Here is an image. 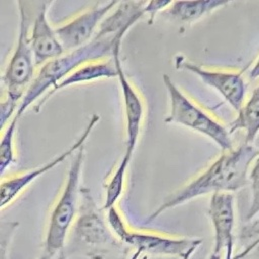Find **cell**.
I'll return each mask as SVG.
<instances>
[{
    "mask_svg": "<svg viewBox=\"0 0 259 259\" xmlns=\"http://www.w3.org/2000/svg\"><path fill=\"white\" fill-rule=\"evenodd\" d=\"M259 156V148L243 143L230 151H224L213 162L189 182L170 193L148 217L151 223L165 211L192 199L218 192L234 193L249 184L250 169Z\"/></svg>",
    "mask_w": 259,
    "mask_h": 259,
    "instance_id": "1",
    "label": "cell"
},
{
    "mask_svg": "<svg viewBox=\"0 0 259 259\" xmlns=\"http://www.w3.org/2000/svg\"><path fill=\"white\" fill-rule=\"evenodd\" d=\"M124 35L104 33L97 29L95 35L85 46L66 52L64 55L41 66L19 103L15 114L20 117L35 100L46 95L53 87L81 65L106 60L108 57L112 58L116 46L121 45Z\"/></svg>",
    "mask_w": 259,
    "mask_h": 259,
    "instance_id": "2",
    "label": "cell"
},
{
    "mask_svg": "<svg viewBox=\"0 0 259 259\" xmlns=\"http://www.w3.org/2000/svg\"><path fill=\"white\" fill-rule=\"evenodd\" d=\"M19 28L16 46L2 76V84L5 88V97L1 102L0 125L3 128L17 111L25 92L34 79L35 61L30 45V13L28 3L18 1Z\"/></svg>",
    "mask_w": 259,
    "mask_h": 259,
    "instance_id": "3",
    "label": "cell"
},
{
    "mask_svg": "<svg viewBox=\"0 0 259 259\" xmlns=\"http://www.w3.org/2000/svg\"><path fill=\"white\" fill-rule=\"evenodd\" d=\"M84 162V147L70 163L62 191L50 212L44 241V254L54 259L65 250L69 233L77 217L80 201V176Z\"/></svg>",
    "mask_w": 259,
    "mask_h": 259,
    "instance_id": "4",
    "label": "cell"
},
{
    "mask_svg": "<svg viewBox=\"0 0 259 259\" xmlns=\"http://www.w3.org/2000/svg\"><path fill=\"white\" fill-rule=\"evenodd\" d=\"M102 210L90 189L81 187L79 208L72 234L77 250L89 259H104L111 250L121 245L109 229Z\"/></svg>",
    "mask_w": 259,
    "mask_h": 259,
    "instance_id": "5",
    "label": "cell"
},
{
    "mask_svg": "<svg viewBox=\"0 0 259 259\" xmlns=\"http://www.w3.org/2000/svg\"><path fill=\"white\" fill-rule=\"evenodd\" d=\"M170 109L165 117L166 123H176L201 134L217 144L222 150L234 148L229 128L209 112L186 95L167 74L163 75Z\"/></svg>",
    "mask_w": 259,
    "mask_h": 259,
    "instance_id": "6",
    "label": "cell"
},
{
    "mask_svg": "<svg viewBox=\"0 0 259 259\" xmlns=\"http://www.w3.org/2000/svg\"><path fill=\"white\" fill-rule=\"evenodd\" d=\"M122 244L145 256L190 259L202 244V239L175 237L163 233L130 228Z\"/></svg>",
    "mask_w": 259,
    "mask_h": 259,
    "instance_id": "7",
    "label": "cell"
},
{
    "mask_svg": "<svg viewBox=\"0 0 259 259\" xmlns=\"http://www.w3.org/2000/svg\"><path fill=\"white\" fill-rule=\"evenodd\" d=\"M174 66L177 70L188 71L197 76L205 85L214 89L236 111L244 104L247 84L242 71L207 69L182 55L174 57Z\"/></svg>",
    "mask_w": 259,
    "mask_h": 259,
    "instance_id": "8",
    "label": "cell"
},
{
    "mask_svg": "<svg viewBox=\"0 0 259 259\" xmlns=\"http://www.w3.org/2000/svg\"><path fill=\"white\" fill-rule=\"evenodd\" d=\"M99 119L100 116L98 114H92L82 135L75 141V143L71 145L66 151L59 154L49 162H46L41 166L28 170L24 173L3 179L0 184V207L3 209L11 204L23 192V190L26 189L39 176H42L47 172L51 171L56 166L67 160L69 157L74 156L82 147H84L92 130L97 124Z\"/></svg>",
    "mask_w": 259,
    "mask_h": 259,
    "instance_id": "9",
    "label": "cell"
},
{
    "mask_svg": "<svg viewBox=\"0 0 259 259\" xmlns=\"http://www.w3.org/2000/svg\"><path fill=\"white\" fill-rule=\"evenodd\" d=\"M118 2L96 3L56 27L57 35L65 51L70 52L88 44L95 35L102 20L114 9Z\"/></svg>",
    "mask_w": 259,
    "mask_h": 259,
    "instance_id": "10",
    "label": "cell"
},
{
    "mask_svg": "<svg viewBox=\"0 0 259 259\" xmlns=\"http://www.w3.org/2000/svg\"><path fill=\"white\" fill-rule=\"evenodd\" d=\"M120 48L121 45L116 46L112 55V60L116 67V78L118 79L124 108L126 132V143L124 153L133 157L142 128L145 107L141 95L139 94V92L137 91V89L135 88V86L124 73L120 61Z\"/></svg>",
    "mask_w": 259,
    "mask_h": 259,
    "instance_id": "11",
    "label": "cell"
},
{
    "mask_svg": "<svg viewBox=\"0 0 259 259\" xmlns=\"http://www.w3.org/2000/svg\"><path fill=\"white\" fill-rule=\"evenodd\" d=\"M207 214L213 230L212 252L224 254L225 250L235 245V196L230 192H218L210 195Z\"/></svg>",
    "mask_w": 259,
    "mask_h": 259,
    "instance_id": "12",
    "label": "cell"
},
{
    "mask_svg": "<svg viewBox=\"0 0 259 259\" xmlns=\"http://www.w3.org/2000/svg\"><path fill=\"white\" fill-rule=\"evenodd\" d=\"M51 2L40 3L30 30V45L36 67H41L66 53L56 29L48 21L47 10Z\"/></svg>",
    "mask_w": 259,
    "mask_h": 259,
    "instance_id": "13",
    "label": "cell"
},
{
    "mask_svg": "<svg viewBox=\"0 0 259 259\" xmlns=\"http://www.w3.org/2000/svg\"><path fill=\"white\" fill-rule=\"evenodd\" d=\"M117 77V71L113 60H102V61H94L81 65L76 68L72 73H70L67 77H65L62 81H60L55 87H53L46 95H44L34 106L36 112H38L41 105L56 92L61 89H65L69 86L91 82L94 80L102 79V78H115Z\"/></svg>",
    "mask_w": 259,
    "mask_h": 259,
    "instance_id": "14",
    "label": "cell"
},
{
    "mask_svg": "<svg viewBox=\"0 0 259 259\" xmlns=\"http://www.w3.org/2000/svg\"><path fill=\"white\" fill-rule=\"evenodd\" d=\"M230 3L231 1L227 0L172 1L162 13L166 18L173 22L191 24Z\"/></svg>",
    "mask_w": 259,
    "mask_h": 259,
    "instance_id": "15",
    "label": "cell"
},
{
    "mask_svg": "<svg viewBox=\"0 0 259 259\" xmlns=\"http://www.w3.org/2000/svg\"><path fill=\"white\" fill-rule=\"evenodd\" d=\"M230 134L244 131L246 144H253L259 134V84L253 89L249 98L237 111V115L229 125Z\"/></svg>",
    "mask_w": 259,
    "mask_h": 259,
    "instance_id": "16",
    "label": "cell"
},
{
    "mask_svg": "<svg viewBox=\"0 0 259 259\" xmlns=\"http://www.w3.org/2000/svg\"><path fill=\"white\" fill-rule=\"evenodd\" d=\"M249 185L251 187V204L246 214V221L250 223L244 227L242 239L249 242V239L259 237V156L254 161L249 173ZM250 242V243H251ZM248 245V244H247Z\"/></svg>",
    "mask_w": 259,
    "mask_h": 259,
    "instance_id": "17",
    "label": "cell"
},
{
    "mask_svg": "<svg viewBox=\"0 0 259 259\" xmlns=\"http://www.w3.org/2000/svg\"><path fill=\"white\" fill-rule=\"evenodd\" d=\"M131 156L125 153L121 157L119 163L111 173L110 177L107 179L105 184L104 191V201L102 205V209L105 211L110 207L116 206L117 201L121 197L124 190V182H125V174L127 167L132 161Z\"/></svg>",
    "mask_w": 259,
    "mask_h": 259,
    "instance_id": "18",
    "label": "cell"
},
{
    "mask_svg": "<svg viewBox=\"0 0 259 259\" xmlns=\"http://www.w3.org/2000/svg\"><path fill=\"white\" fill-rule=\"evenodd\" d=\"M20 117L16 114L7 123L6 128L3 131L0 142V172L3 174L5 170L15 163L14 152V135L17 126L18 119Z\"/></svg>",
    "mask_w": 259,
    "mask_h": 259,
    "instance_id": "19",
    "label": "cell"
},
{
    "mask_svg": "<svg viewBox=\"0 0 259 259\" xmlns=\"http://www.w3.org/2000/svg\"><path fill=\"white\" fill-rule=\"evenodd\" d=\"M171 2L172 1H155V0L147 2L146 6H145V12H146V14L149 15L148 23L152 24L155 19L156 14L160 11L163 12L171 4Z\"/></svg>",
    "mask_w": 259,
    "mask_h": 259,
    "instance_id": "20",
    "label": "cell"
},
{
    "mask_svg": "<svg viewBox=\"0 0 259 259\" xmlns=\"http://www.w3.org/2000/svg\"><path fill=\"white\" fill-rule=\"evenodd\" d=\"M233 259H259V238L246 245L242 251L234 255Z\"/></svg>",
    "mask_w": 259,
    "mask_h": 259,
    "instance_id": "21",
    "label": "cell"
},
{
    "mask_svg": "<svg viewBox=\"0 0 259 259\" xmlns=\"http://www.w3.org/2000/svg\"><path fill=\"white\" fill-rule=\"evenodd\" d=\"M249 75H250V78H251V79H257V78H259V56H258L257 60L255 61V63L253 64V66L251 67L250 72H249Z\"/></svg>",
    "mask_w": 259,
    "mask_h": 259,
    "instance_id": "22",
    "label": "cell"
},
{
    "mask_svg": "<svg viewBox=\"0 0 259 259\" xmlns=\"http://www.w3.org/2000/svg\"><path fill=\"white\" fill-rule=\"evenodd\" d=\"M233 251H234V246L228 247L224 252V259H233L234 257Z\"/></svg>",
    "mask_w": 259,
    "mask_h": 259,
    "instance_id": "23",
    "label": "cell"
},
{
    "mask_svg": "<svg viewBox=\"0 0 259 259\" xmlns=\"http://www.w3.org/2000/svg\"><path fill=\"white\" fill-rule=\"evenodd\" d=\"M223 256H224V254H218V253H214L211 251V253L209 254L207 259H223Z\"/></svg>",
    "mask_w": 259,
    "mask_h": 259,
    "instance_id": "24",
    "label": "cell"
},
{
    "mask_svg": "<svg viewBox=\"0 0 259 259\" xmlns=\"http://www.w3.org/2000/svg\"><path fill=\"white\" fill-rule=\"evenodd\" d=\"M54 259H67V255H66V251H62L61 253H59Z\"/></svg>",
    "mask_w": 259,
    "mask_h": 259,
    "instance_id": "25",
    "label": "cell"
},
{
    "mask_svg": "<svg viewBox=\"0 0 259 259\" xmlns=\"http://www.w3.org/2000/svg\"><path fill=\"white\" fill-rule=\"evenodd\" d=\"M130 259H142V258H140V257H139L138 255H136V254H133Z\"/></svg>",
    "mask_w": 259,
    "mask_h": 259,
    "instance_id": "26",
    "label": "cell"
},
{
    "mask_svg": "<svg viewBox=\"0 0 259 259\" xmlns=\"http://www.w3.org/2000/svg\"><path fill=\"white\" fill-rule=\"evenodd\" d=\"M37 259H49V258H48L47 256H45V255H41V256H40V257H38Z\"/></svg>",
    "mask_w": 259,
    "mask_h": 259,
    "instance_id": "27",
    "label": "cell"
},
{
    "mask_svg": "<svg viewBox=\"0 0 259 259\" xmlns=\"http://www.w3.org/2000/svg\"><path fill=\"white\" fill-rule=\"evenodd\" d=\"M258 238H259V237H258ZM255 240H256V239H255Z\"/></svg>",
    "mask_w": 259,
    "mask_h": 259,
    "instance_id": "28",
    "label": "cell"
}]
</instances>
